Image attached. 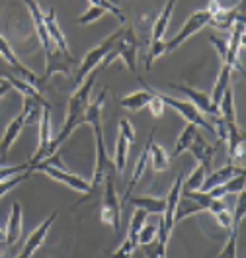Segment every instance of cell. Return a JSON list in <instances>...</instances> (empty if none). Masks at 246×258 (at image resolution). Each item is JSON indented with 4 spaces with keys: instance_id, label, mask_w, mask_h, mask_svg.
Masks as SVG:
<instances>
[{
    "instance_id": "5",
    "label": "cell",
    "mask_w": 246,
    "mask_h": 258,
    "mask_svg": "<svg viewBox=\"0 0 246 258\" xmlns=\"http://www.w3.org/2000/svg\"><path fill=\"white\" fill-rule=\"evenodd\" d=\"M115 174H110L104 180V196H102V210H100V219L102 223L114 225L115 231H119V223H121V204L117 200L115 194Z\"/></svg>"
},
{
    "instance_id": "44",
    "label": "cell",
    "mask_w": 246,
    "mask_h": 258,
    "mask_svg": "<svg viewBox=\"0 0 246 258\" xmlns=\"http://www.w3.org/2000/svg\"><path fill=\"white\" fill-rule=\"evenodd\" d=\"M106 14V10L104 8H100V6H90L84 14H82L76 22H78V26H88V24H92V22H96L100 18Z\"/></svg>"
},
{
    "instance_id": "41",
    "label": "cell",
    "mask_w": 246,
    "mask_h": 258,
    "mask_svg": "<svg viewBox=\"0 0 246 258\" xmlns=\"http://www.w3.org/2000/svg\"><path fill=\"white\" fill-rule=\"evenodd\" d=\"M143 250H145L147 258H166V244L160 242L158 239H154L148 244H143Z\"/></svg>"
},
{
    "instance_id": "13",
    "label": "cell",
    "mask_w": 246,
    "mask_h": 258,
    "mask_svg": "<svg viewBox=\"0 0 246 258\" xmlns=\"http://www.w3.org/2000/svg\"><path fill=\"white\" fill-rule=\"evenodd\" d=\"M168 88H172V90H178V92H182L184 96L190 98L188 102H192V104H194V106H196V108L201 113H207L209 117H211V115H219V108L211 104V100H209V94H205V92H199V90L192 88V86H186V84H176V82H168Z\"/></svg>"
},
{
    "instance_id": "45",
    "label": "cell",
    "mask_w": 246,
    "mask_h": 258,
    "mask_svg": "<svg viewBox=\"0 0 246 258\" xmlns=\"http://www.w3.org/2000/svg\"><path fill=\"white\" fill-rule=\"evenodd\" d=\"M139 244L131 239H125V241L121 242L119 246H117V250L110 254V258H131V254L135 252V248H137Z\"/></svg>"
},
{
    "instance_id": "16",
    "label": "cell",
    "mask_w": 246,
    "mask_h": 258,
    "mask_svg": "<svg viewBox=\"0 0 246 258\" xmlns=\"http://www.w3.org/2000/svg\"><path fill=\"white\" fill-rule=\"evenodd\" d=\"M28 10H30V16L33 20V26H35V32L39 35V41L43 45V51L47 53L53 47V41H51L49 33H47V26H45V12L41 10V6L37 4V0H24Z\"/></svg>"
},
{
    "instance_id": "18",
    "label": "cell",
    "mask_w": 246,
    "mask_h": 258,
    "mask_svg": "<svg viewBox=\"0 0 246 258\" xmlns=\"http://www.w3.org/2000/svg\"><path fill=\"white\" fill-rule=\"evenodd\" d=\"M188 151H192V155L196 157L197 164H203V166H207V168L211 170V161H213V155L217 153V145L207 143V141H205V137L197 131L196 137H194V141H192V145H190Z\"/></svg>"
},
{
    "instance_id": "7",
    "label": "cell",
    "mask_w": 246,
    "mask_h": 258,
    "mask_svg": "<svg viewBox=\"0 0 246 258\" xmlns=\"http://www.w3.org/2000/svg\"><path fill=\"white\" fill-rule=\"evenodd\" d=\"M156 94H158V98L162 100L166 106H170V108H174L176 112L180 113L182 117L188 121V123H194L196 127H203L207 129V131H213L215 133V127L213 123L203 115V113L197 110L196 106L192 104V102H188V100H176V98L168 96V94H162V92H158L156 90Z\"/></svg>"
},
{
    "instance_id": "11",
    "label": "cell",
    "mask_w": 246,
    "mask_h": 258,
    "mask_svg": "<svg viewBox=\"0 0 246 258\" xmlns=\"http://www.w3.org/2000/svg\"><path fill=\"white\" fill-rule=\"evenodd\" d=\"M207 12H209V24L215 26L217 30H221V32H227L230 30L234 24H236V20L238 18H242V6L236 10V8H225V6H221V2H217V0H211L209 2V6L205 8Z\"/></svg>"
},
{
    "instance_id": "3",
    "label": "cell",
    "mask_w": 246,
    "mask_h": 258,
    "mask_svg": "<svg viewBox=\"0 0 246 258\" xmlns=\"http://www.w3.org/2000/svg\"><path fill=\"white\" fill-rule=\"evenodd\" d=\"M30 172H45L47 176H51L53 180H57V182L66 184V186L72 188L74 192H84L86 198H88V194H90V182L84 180L82 176H76V174L68 172L65 166L59 162V153H55V155H51L47 159H43L41 162L30 166ZM86 198H82V200H86Z\"/></svg>"
},
{
    "instance_id": "33",
    "label": "cell",
    "mask_w": 246,
    "mask_h": 258,
    "mask_svg": "<svg viewBox=\"0 0 246 258\" xmlns=\"http://www.w3.org/2000/svg\"><path fill=\"white\" fill-rule=\"evenodd\" d=\"M205 211L199 204H196L194 200H188V198H182L178 200V206H176V211H174V225L180 223L182 219L190 217V215H196V213H201Z\"/></svg>"
},
{
    "instance_id": "42",
    "label": "cell",
    "mask_w": 246,
    "mask_h": 258,
    "mask_svg": "<svg viewBox=\"0 0 246 258\" xmlns=\"http://www.w3.org/2000/svg\"><path fill=\"white\" fill-rule=\"evenodd\" d=\"M236 237H238V227H230V237L219 258H236Z\"/></svg>"
},
{
    "instance_id": "29",
    "label": "cell",
    "mask_w": 246,
    "mask_h": 258,
    "mask_svg": "<svg viewBox=\"0 0 246 258\" xmlns=\"http://www.w3.org/2000/svg\"><path fill=\"white\" fill-rule=\"evenodd\" d=\"M230 75H232V69H230L229 64H221V71H219V77H217V82H215L213 86V92H211V104L219 108V102H221V98L225 94V90L229 88V82H230Z\"/></svg>"
},
{
    "instance_id": "22",
    "label": "cell",
    "mask_w": 246,
    "mask_h": 258,
    "mask_svg": "<svg viewBox=\"0 0 246 258\" xmlns=\"http://www.w3.org/2000/svg\"><path fill=\"white\" fill-rule=\"evenodd\" d=\"M24 127V119H22V115H18L14 117L10 123H8V127L4 131V135H2V139H0V157H2V161L8 157V153H10V149L12 145L16 143L18 135H20V131Z\"/></svg>"
},
{
    "instance_id": "10",
    "label": "cell",
    "mask_w": 246,
    "mask_h": 258,
    "mask_svg": "<svg viewBox=\"0 0 246 258\" xmlns=\"http://www.w3.org/2000/svg\"><path fill=\"white\" fill-rule=\"evenodd\" d=\"M242 49H244V16L238 18L236 24L230 28V37L227 41V55H225V61L223 63L229 64L230 69H240V55H242Z\"/></svg>"
},
{
    "instance_id": "4",
    "label": "cell",
    "mask_w": 246,
    "mask_h": 258,
    "mask_svg": "<svg viewBox=\"0 0 246 258\" xmlns=\"http://www.w3.org/2000/svg\"><path fill=\"white\" fill-rule=\"evenodd\" d=\"M0 57H2V61L8 64V69L14 73V75H18V79H22V81L30 82L35 90H43L45 88V84H47V81L43 79V77H39V75H35L32 69H28L26 64L22 63L20 59L16 57V53L12 51V47H10V43L0 35Z\"/></svg>"
},
{
    "instance_id": "24",
    "label": "cell",
    "mask_w": 246,
    "mask_h": 258,
    "mask_svg": "<svg viewBox=\"0 0 246 258\" xmlns=\"http://www.w3.org/2000/svg\"><path fill=\"white\" fill-rule=\"evenodd\" d=\"M127 202L135 206V208H141L147 213H154V215H162L164 208H166V198H152V196H141V198H133L129 196Z\"/></svg>"
},
{
    "instance_id": "25",
    "label": "cell",
    "mask_w": 246,
    "mask_h": 258,
    "mask_svg": "<svg viewBox=\"0 0 246 258\" xmlns=\"http://www.w3.org/2000/svg\"><path fill=\"white\" fill-rule=\"evenodd\" d=\"M49 106V102L45 100H35V98H24V108H22V119H24V125L26 123H39V117L43 108Z\"/></svg>"
},
{
    "instance_id": "43",
    "label": "cell",
    "mask_w": 246,
    "mask_h": 258,
    "mask_svg": "<svg viewBox=\"0 0 246 258\" xmlns=\"http://www.w3.org/2000/svg\"><path fill=\"white\" fill-rule=\"evenodd\" d=\"M156 235H158V227L154 225V223H145L143 229L139 231V237H137V242L143 246V244H148V242H152L156 239Z\"/></svg>"
},
{
    "instance_id": "35",
    "label": "cell",
    "mask_w": 246,
    "mask_h": 258,
    "mask_svg": "<svg viewBox=\"0 0 246 258\" xmlns=\"http://www.w3.org/2000/svg\"><path fill=\"white\" fill-rule=\"evenodd\" d=\"M127 141L123 135H117V141H115V155H114V164H115V172H123L125 170V162H127Z\"/></svg>"
},
{
    "instance_id": "2",
    "label": "cell",
    "mask_w": 246,
    "mask_h": 258,
    "mask_svg": "<svg viewBox=\"0 0 246 258\" xmlns=\"http://www.w3.org/2000/svg\"><path fill=\"white\" fill-rule=\"evenodd\" d=\"M137 49H139V39L135 35V30L131 26H123L119 35H117V39H115V43L110 49V53L98 64V71H104L108 64L114 63L115 59H123L127 69L131 71L133 75H137Z\"/></svg>"
},
{
    "instance_id": "32",
    "label": "cell",
    "mask_w": 246,
    "mask_h": 258,
    "mask_svg": "<svg viewBox=\"0 0 246 258\" xmlns=\"http://www.w3.org/2000/svg\"><path fill=\"white\" fill-rule=\"evenodd\" d=\"M196 133H197V127L194 123H186V127L182 129V133L178 135V139H176V147H174L170 159H176V157H180L184 151H188L190 145H192V141H194V137H196Z\"/></svg>"
},
{
    "instance_id": "39",
    "label": "cell",
    "mask_w": 246,
    "mask_h": 258,
    "mask_svg": "<svg viewBox=\"0 0 246 258\" xmlns=\"http://www.w3.org/2000/svg\"><path fill=\"white\" fill-rule=\"evenodd\" d=\"M164 53H166V41H164V39L150 41V51H148V55H147V61H145L147 71H150V69H152V63H154L158 57H162Z\"/></svg>"
},
{
    "instance_id": "23",
    "label": "cell",
    "mask_w": 246,
    "mask_h": 258,
    "mask_svg": "<svg viewBox=\"0 0 246 258\" xmlns=\"http://www.w3.org/2000/svg\"><path fill=\"white\" fill-rule=\"evenodd\" d=\"M178 0H166L164 8L160 10V14L156 18L154 26H152V41H158V39H164V33L168 30V24L172 20V14H174V6H176Z\"/></svg>"
},
{
    "instance_id": "47",
    "label": "cell",
    "mask_w": 246,
    "mask_h": 258,
    "mask_svg": "<svg viewBox=\"0 0 246 258\" xmlns=\"http://www.w3.org/2000/svg\"><path fill=\"white\" fill-rule=\"evenodd\" d=\"M119 135H123L127 143L135 141V129H133L129 119H119Z\"/></svg>"
},
{
    "instance_id": "9",
    "label": "cell",
    "mask_w": 246,
    "mask_h": 258,
    "mask_svg": "<svg viewBox=\"0 0 246 258\" xmlns=\"http://www.w3.org/2000/svg\"><path fill=\"white\" fill-rule=\"evenodd\" d=\"M78 59L74 55H70V51H61L55 45L45 53V75L43 79L49 81L55 73H63L68 75L72 69H78Z\"/></svg>"
},
{
    "instance_id": "36",
    "label": "cell",
    "mask_w": 246,
    "mask_h": 258,
    "mask_svg": "<svg viewBox=\"0 0 246 258\" xmlns=\"http://www.w3.org/2000/svg\"><path fill=\"white\" fill-rule=\"evenodd\" d=\"M147 211L141 210V208H137V210L133 211V217H131V223H129V231H127V239H131V241L137 242V237H139V231L143 229V225L147 223ZM139 244V242H137Z\"/></svg>"
},
{
    "instance_id": "48",
    "label": "cell",
    "mask_w": 246,
    "mask_h": 258,
    "mask_svg": "<svg viewBox=\"0 0 246 258\" xmlns=\"http://www.w3.org/2000/svg\"><path fill=\"white\" fill-rule=\"evenodd\" d=\"M209 41L215 45L217 53H219V57H221V63H223V61H225V55H227V41L221 39L219 35H209Z\"/></svg>"
},
{
    "instance_id": "19",
    "label": "cell",
    "mask_w": 246,
    "mask_h": 258,
    "mask_svg": "<svg viewBox=\"0 0 246 258\" xmlns=\"http://www.w3.org/2000/svg\"><path fill=\"white\" fill-rule=\"evenodd\" d=\"M227 125V145H229V162L234 159H244V133L240 131L236 121L225 123Z\"/></svg>"
},
{
    "instance_id": "1",
    "label": "cell",
    "mask_w": 246,
    "mask_h": 258,
    "mask_svg": "<svg viewBox=\"0 0 246 258\" xmlns=\"http://www.w3.org/2000/svg\"><path fill=\"white\" fill-rule=\"evenodd\" d=\"M98 73H100L98 69H94V71L82 81V84H78L76 90L72 92V96H70V100H68V112H66L65 125H63V129L59 131L57 137H53V141H51V145H49V151H47V157L55 155L57 149L70 137V133H72L74 129L78 127V121H80L82 113H84V110H86V106L90 104V92H92V86H94V82H96Z\"/></svg>"
},
{
    "instance_id": "34",
    "label": "cell",
    "mask_w": 246,
    "mask_h": 258,
    "mask_svg": "<svg viewBox=\"0 0 246 258\" xmlns=\"http://www.w3.org/2000/svg\"><path fill=\"white\" fill-rule=\"evenodd\" d=\"M219 115L223 117L225 123H230V121H236V112H234V98H232V90L227 88L225 94L219 102Z\"/></svg>"
},
{
    "instance_id": "12",
    "label": "cell",
    "mask_w": 246,
    "mask_h": 258,
    "mask_svg": "<svg viewBox=\"0 0 246 258\" xmlns=\"http://www.w3.org/2000/svg\"><path fill=\"white\" fill-rule=\"evenodd\" d=\"M53 141V131H51V106H45L43 112H41V117H39V145H37V151L32 157V161L28 162L30 166L41 162L43 159H47V151H49V145Z\"/></svg>"
},
{
    "instance_id": "20",
    "label": "cell",
    "mask_w": 246,
    "mask_h": 258,
    "mask_svg": "<svg viewBox=\"0 0 246 258\" xmlns=\"http://www.w3.org/2000/svg\"><path fill=\"white\" fill-rule=\"evenodd\" d=\"M148 161L152 162V168L156 172H162L170 168V155L166 153V149L154 143V129L148 133Z\"/></svg>"
},
{
    "instance_id": "50",
    "label": "cell",
    "mask_w": 246,
    "mask_h": 258,
    "mask_svg": "<svg viewBox=\"0 0 246 258\" xmlns=\"http://www.w3.org/2000/svg\"><path fill=\"white\" fill-rule=\"evenodd\" d=\"M10 88H12V86H10L8 79H2V77H0V98L6 96V94L10 92Z\"/></svg>"
},
{
    "instance_id": "37",
    "label": "cell",
    "mask_w": 246,
    "mask_h": 258,
    "mask_svg": "<svg viewBox=\"0 0 246 258\" xmlns=\"http://www.w3.org/2000/svg\"><path fill=\"white\" fill-rule=\"evenodd\" d=\"M8 82H10V86H12V88L20 90V92L24 94V98H35V100H43V96H41V92H39V90H35V88H33L30 82L18 79L16 75H8Z\"/></svg>"
},
{
    "instance_id": "6",
    "label": "cell",
    "mask_w": 246,
    "mask_h": 258,
    "mask_svg": "<svg viewBox=\"0 0 246 258\" xmlns=\"http://www.w3.org/2000/svg\"><path fill=\"white\" fill-rule=\"evenodd\" d=\"M119 32L121 30H117V32H114L112 35H108L102 43H100L98 47L90 49L88 53H86V57L82 59L80 63H78V71H76V79H74V84L78 86V84H82V81L94 71V69H98V64L104 61V57L110 53V49H112V45L115 43V39H117V35H119Z\"/></svg>"
},
{
    "instance_id": "26",
    "label": "cell",
    "mask_w": 246,
    "mask_h": 258,
    "mask_svg": "<svg viewBox=\"0 0 246 258\" xmlns=\"http://www.w3.org/2000/svg\"><path fill=\"white\" fill-rule=\"evenodd\" d=\"M147 162H148V139H147V145L143 149V153L139 155V159H137V164H135V170H133L131 174V180H129V186H127V190L123 194V198H121V202L119 204H127V198L133 194L135 190V186L139 184V180L143 178V172H145V168H147Z\"/></svg>"
},
{
    "instance_id": "8",
    "label": "cell",
    "mask_w": 246,
    "mask_h": 258,
    "mask_svg": "<svg viewBox=\"0 0 246 258\" xmlns=\"http://www.w3.org/2000/svg\"><path fill=\"white\" fill-rule=\"evenodd\" d=\"M209 20H211V16H209L207 10H197V12H194L192 16L184 22V26L180 28V32L176 33L172 39L166 41V53L176 51L186 39H190L194 33H197L199 30H203L205 26H209Z\"/></svg>"
},
{
    "instance_id": "27",
    "label": "cell",
    "mask_w": 246,
    "mask_h": 258,
    "mask_svg": "<svg viewBox=\"0 0 246 258\" xmlns=\"http://www.w3.org/2000/svg\"><path fill=\"white\" fill-rule=\"evenodd\" d=\"M45 26H47V33H49L53 45L61 51H68V43H66L65 33L61 32L59 24H57V18H55V10H49L45 14Z\"/></svg>"
},
{
    "instance_id": "15",
    "label": "cell",
    "mask_w": 246,
    "mask_h": 258,
    "mask_svg": "<svg viewBox=\"0 0 246 258\" xmlns=\"http://www.w3.org/2000/svg\"><path fill=\"white\" fill-rule=\"evenodd\" d=\"M236 174H244V168L242 166H236L234 162H227L225 166L217 168L213 172H207V176H205L203 184H201V192H209V190H213L217 186L225 184L229 178L236 176Z\"/></svg>"
},
{
    "instance_id": "51",
    "label": "cell",
    "mask_w": 246,
    "mask_h": 258,
    "mask_svg": "<svg viewBox=\"0 0 246 258\" xmlns=\"http://www.w3.org/2000/svg\"><path fill=\"white\" fill-rule=\"evenodd\" d=\"M4 239H6V237H4V233H2V229H0V242H4Z\"/></svg>"
},
{
    "instance_id": "46",
    "label": "cell",
    "mask_w": 246,
    "mask_h": 258,
    "mask_svg": "<svg viewBox=\"0 0 246 258\" xmlns=\"http://www.w3.org/2000/svg\"><path fill=\"white\" fill-rule=\"evenodd\" d=\"M30 170V164H18V166H0V180L10 176H16L22 172H28Z\"/></svg>"
},
{
    "instance_id": "14",
    "label": "cell",
    "mask_w": 246,
    "mask_h": 258,
    "mask_svg": "<svg viewBox=\"0 0 246 258\" xmlns=\"http://www.w3.org/2000/svg\"><path fill=\"white\" fill-rule=\"evenodd\" d=\"M57 217H59V211L55 210L53 213H51L49 217L41 223V225L37 227L35 231H33L32 235L28 237V241H26V244H24V248L20 250V254H18L16 258H32V254L45 242V239H47V233H49L51 225L57 221Z\"/></svg>"
},
{
    "instance_id": "49",
    "label": "cell",
    "mask_w": 246,
    "mask_h": 258,
    "mask_svg": "<svg viewBox=\"0 0 246 258\" xmlns=\"http://www.w3.org/2000/svg\"><path fill=\"white\" fill-rule=\"evenodd\" d=\"M215 217H217L219 225L223 227V229H230V227H232V213H230L229 210H223L221 213H217Z\"/></svg>"
},
{
    "instance_id": "28",
    "label": "cell",
    "mask_w": 246,
    "mask_h": 258,
    "mask_svg": "<svg viewBox=\"0 0 246 258\" xmlns=\"http://www.w3.org/2000/svg\"><path fill=\"white\" fill-rule=\"evenodd\" d=\"M244 174H236V176L229 178L225 184H221V186H217L213 190H209V196L211 198H217V200H221L223 196H227V194H240L244 192Z\"/></svg>"
},
{
    "instance_id": "40",
    "label": "cell",
    "mask_w": 246,
    "mask_h": 258,
    "mask_svg": "<svg viewBox=\"0 0 246 258\" xmlns=\"http://www.w3.org/2000/svg\"><path fill=\"white\" fill-rule=\"evenodd\" d=\"M32 176V172L28 170V172H22V174H16V176H10V178H4V180H0V198L4 196V194H8L12 188H16L18 184H22V182H26L28 178Z\"/></svg>"
},
{
    "instance_id": "17",
    "label": "cell",
    "mask_w": 246,
    "mask_h": 258,
    "mask_svg": "<svg viewBox=\"0 0 246 258\" xmlns=\"http://www.w3.org/2000/svg\"><path fill=\"white\" fill-rule=\"evenodd\" d=\"M184 178H186V174L180 172V174L176 176V180H174V184H172L168 196H166V208H164V213H162V221L170 233H172V229H174V211H176L178 200H180V190H182Z\"/></svg>"
},
{
    "instance_id": "21",
    "label": "cell",
    "mask_w": 246,
    "mask_h": 258,
    "mask_svg": "<svg viewBox=\"0 0 246 258\" xmlns=\"http://www.w3.org/2000/svg\"><path fill=\"white\" fill-rule=\"evenodd\" d=\"M4 242L6 244H16L18 239L22 237V204L14 202L12 204V210H10V217H8V225L4 231Z\"/></svg>"
},
{
    "instance_id": "31",
    "label": "cell",
    "mask_w": 246,
    "mask_h": 258,
    "mask_svg": "<svg viewBox=\"0 0 246 258\" xmlns=\"http://www.w3.org/2000/svg\"><path fill=\"white\" fill-rule=\"evenodd\" d=\"M207 172H211L207 166L197 164L196 168L192 170V174H190L188 178H184L180 192H194V190H201V184H203V180H205V176H207Z\"/></svg>"
},
{
    "instance_id": "38",
    "label": "cell",
    "mask_w": 246,
    "mask_h": 258,
    "mask_svg": "<svg viewBox=\"0 0 246 258\" xmlns=\"http://www.w3.org/2000/svg\"><path fill=\"white\" fill-rule=\"evenodd\" d=\"M88 2H90V6H100V8H104L106 12H110L114 18H117V22H119L121 26H125L127 18L123 14V10H121L119 6H115L114 2H110V0H88Z\"/></svg>"
},
{
    "instance_id": "30",
    "label": "cell",
    "mask_w": 246,
    "mask_h": 258,
    "mask_svg": "<svg viewBox=\"0 0 246 258\" xmlns=\"http://www.w3.org/2000/svg\"><path fill=\"white\" fill-rule=\"evenodd\" d=\"M150 96L152 94L148 92L147 88H143V90H137V92H133L129 96H123L119 100V104H121V108H125L129 112H141L143 108H147Z\"/></svg>"
}]
</instances>
